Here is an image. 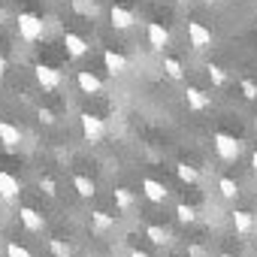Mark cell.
I'll use <instances>...</instances> for the list:
<instances>
[{
    "label": "cell",
    "instance_id": "cell-1",
    "mask_svg": "<svg viewBox=\"0 0 257 257\" xmlns=\"http://www.w3.org/2000/svg\"><path fill=\"white\" fill-rule=\"evenodd\" d=\"M212 146H215L218 158H221V161H227V164L239 161V155H242V140H236L233 134H224V131L212 134Z\"/></svg>",
    "mask_w": 257,
    "mask_h": 257
},
{
    "label": "cell",
    "instance_id": "cell-2",
    "mask_svg": "<svg viewBox=\"0 0 257 257\" xmlns=\"http://www.w3.org/2000/svg\"><path fill=\"white\" fill-rule=\"evenodd\" d=\"M19 37L25 40V43H37V40H43V34H46V25H43V19L40 16H34V13H19Z\"/></svg>",
    "mask_w": 257,
    "mask_h": 257
},
{
    "label": "cell",
    "instance_id": "cell-3",
    "mask_svg": "<svg viewBox=\"0 0 257 257\" xmlns=\"http://www.w3.org/2000/svg\"><path fill=\"white\" fill-rule=\"evenodd\" d=\"M79 127H82V137L88 143H103V137H106V121L100 115H94V112H82Z\"/></svg>",
    "mask_w": 257,
    "mask_h": 257
},
{
    "label": "cell",
    "instance_id": "cell-4",
    "mask_svg": "<svg viewBox=\"0 0 257 257\" xmlns=\"http://www.w3.org/2000/svg\"><path fill=\"white\" fill-rule=\"evenodd\" d=\"M34 76H37V82H40L43 91H58V88L64 85L61 70H55V67H49V64H37V67H34Z\"/></svg>",
    "mask_w": 257,
    "mask_h": 257
},
{
    "label": "cell",
    "instance_id": "cell-5",
    "mask_svg": "<svg viewBox=\"0 0 257 257\" xmlns=\"http://www.w3.org/2000/svg\"><path fill=\"white\" fill-rule=\"evenodd\" d=\"M22 197V182L7 173V170H0V200H7V203H19Z\"/></svg>",
    "mask_w": 257,
    "mask_h": 257
},
{
    "label": "cell",
    "instance_id": "cell-6",
    "mask_svg": "<svg viewBox=\"0 0 257 257\" xmlns=\"http://www.w3.org/2000/svg\"><path fill=\"white\" fill-rule=\"evenodd\" d=\"M109 19H112V28L115 31H131L140 22V16L134 10H127V7H112L109 10Z\"/></svg>",
    "mask_w": 257,
    "mask_h": 257
},
{
    "label": "cell",
    "instance_id": "cell-7",
    "mask_svg": "<svg viewBox=\"0 0 257 257\" xmlns=\"http://www.w3.org/2000/svg\"><path fill=\"white\" fill-rule=\"evenodd\" d=\"M188 40H191L194 49H209L215 37H212V31L203 22H188Z\"/></svg>",
    "mask_w": 257,
    "mask_h": 257
},
{
    "label": "cell",
    "instance_id": "cell-8",
    "mask_svg": "<svg viewBox=\"0 0 257 257\" xmlns=\"http://www.w3.org/2000/svg\"><path fill=\"white\" fill-rule=\"evenodd\" d=\"M19 221H22L25 230H31V233H43V230H46V218H43L34 206H19Z\"/></svg>",
    "mask_w": 257,
    "mask_h": 257
},
{
    "label": "cell",
    "instance_id": "cell-9",
    "mask_svg": "<svg viewBox=\"0 0 257 257\" xmlns=\"http://www.w3.org/2000/svg\"><path fill=\"white\" fill-rule=\"evenodd\" d=\"M146 37H149V46H152L155 52H167V49H170V31H167L164 25L152 22L149 31H146Z\"/></svg>",
    "mask_w": 257,
    "mask_h": 257
},
{
    "label": "cell",
    "instance_id": "cell-10",
    "mask_svg": "<svg viewBox=\"0 0 257 257\" xmlns=\"http://www.w3.org/2000/svg\"><path fill=\"white\" fill-rule=\"evenodd\" d=\"M64 49H67V55H70V58H85V55H88V49H91V43H88L85 37H79V34L67 31V34H64Z\"/></svg>",
    "mask_w": 257,
    "mask_h": 257
},
{
    "label": "cell",
    "instance_id": "cell-11",
    "mask_svg": "<svg viewBox=\"0 0 257 257\" xmlns=\"http://www.w3.org/2000/svg\"><path fill=\"white\" fill-rule=\"evenodd\" d=\"M103 64H106L109 76H124L127 70H131V64H127V58H124L121 52H112V49H106V52H103Z\"/></svg>",
    "mask_w": 257,
    "mask_h": 257
},
{
    "label": "cell",
    "instance_id": "cell-12",
    "mask_svg": "<svg viewBox=\"0 0 257 257\" xmlns=\"http://www.w3.org/2000/svg\"><path fill=\"white\" fill-rule=\"evenodd\" d=\"M185 103H188V109H194V112H206L209 106H212V97L203 91V88H188L185 91Z\"/></svg>",
    "mask_w": 257,
    "mask_h": 257
},
{
    "label": "cell",
    "instance_id": "cell-13",
    "mask_svg": "<svg viewBox=\"0 0 257 257\" xmlns=\"http://www.w3.org/2000/svg\"><path fill=\"white\" fill-rule=\"evenodd\" d=\"M0 143H4V149H10V152L22 146V131L13 121H0Z\"/></svg>",
    "mask_w": 257,
    "mask_h": 257
},
{
    "label": "cell",
    "instance_id": "cell-14",
    "mask_svg": "<svg viewBox=\"0 0 257 257\" xmlns=\"http://www.w3.org/2000/svg\"><path fill=\"white\" fill-rule=\"evenodd\" d=\"M76 85H79L82 94H91V97L103 91V82H100L94 73H88V70H79V73H76Z\"/></svg>",
    "mask_w": 257,
    "mask_h": 257
},
{
    "label": "cell",
    "instance_id": "cell-15",
    "mask_svg": "<svg viewBox=\"0 0 257 257\" xmlns=\"http://www.w3.org/2000/svg\"><path fill=\"white\" fill-rule=\"evenodd\" d=\"M143 194H146L152 203H164V200L170 197V188H167L164 182H158V179H143Z\"/></svg>",
    "mask_w": 257,
    "mask_h": 257
},
{
    "label": "cell",
    "instance_id": "cell-16",
    "mask_svg": "<svg viewBox=\"0 0 257 257\" xmlns=\"http://www.w3.org/2000/svg\"><path fill=\"white\" fill-rule=\"evenodd\" d=\"M230 218H233V227H236V233H239V236H251V233H254V227H257V224H254V215H251V212H245V209H236Z\"/></svg>",
    "mask_w": 257,
    "mask_h": 257
},
{
    "label": "cell",
    "instance_id": "cell-17",
    "mask_svg": "<svg viewBox=\"0 0 257 257\" xmlns=\"http://www.w3.org/2000/svg\"><path fill=\"white\" fill-rule=\"evenodd\" d=\"M91 227H94V233H112L115 230V215H109V212H103V209H97V212H91Z\"/></svg>",
    "mask_w": 257,
    "mask_h": 257
},
{
    "label": "cell",
    "instance_id": "cell-18",
    "mask_svg": "<svg viewBox=\"0 0 257 257\" xmlns=\"http://www.w3.org/2000/svg\"><path fill=\"white\" fill-rule=\"evenodd\" d=\"M73 191H76L82 200H91V197L97 194V185H94V179H88V176H73Z\"/></svg>",
    "mask_w": 257,
    "mask_h": 257
},
{
    "label": "cell",
    "instance_id": "cell-19",
    "mask_svg": "<svg viewBox=\"0 0 257 257\" xmlns=\"http://www.w3.org/2000/svg\"><path fill=\"white\" fill-rule=\"evenodd\" d=\"M70 7L79 16H85V19H97L100 16V4H97V0H70Z\"/></svg>",
    "mask_w": 257,
    "mask_h": 257
},
{
    "label": "cell",
    "instance_id": "cell-20",
    "mask_svg": "<svg viewBox=\"0 0 257 257\" xmlns=\"http://www.w3.org/2000/svg\"><path fill=\"white\" fill-rule=\"evenodd\" d=\"M146 236H149L155 245H170V242H173V233H170L167 227H161V224H149V227H146Z\"/></svg>",
    "mask_w": 257,
    "mask_h": 257
},
{
    "label": "cell",
    "instance_id": "cell-21",
    "mask_svg": "<svg viewBox=\"0 0 257 257\" xmlns=\"http://www.w3.org/2000/svg\"><path fill=\"white\" fill-rule=\"evenodd\" d=\"M176 176H179L185 185H197V182H200V170H197L194 164H185V161L176 164Z\"/></svg>",
    "mask_w": 257,
    "mask_h": 257
},
{
    "label": "cell",
    "instance_id": "cell-22",
    "mask_svg": "<svg viewBox=\"0 0 257 257\" xmlns=\"http://www.w3.org/2000/svg\"><path fill=\"white\" fill-rule=\"evenodd\" d=\"M112 197H115V206H118L121 212H131V209H134V203H137V197L127 191V188H115V194H112Z\"/></svg>",
    "mask_w": 257,
    "mask_h": 257
},
{
    "label": "cell",
    "instance_id": "cell-23",
    "mask_svg": "<svg viewBox=\"0 0 257 257\" xmlns=\"http://www.w3.org/2000/svg\"><path fill=\"white\" fill-rule=\"evenodd\" d=\"M218 191H221V197H224V200H236V197H239V185H236L233 179H227V176H224V179H218Z\"/></svg>",
    "mask_w": 257,
    "mask_h": 257
},
{
    "label": "cell",
    "instance_id": "cell-24",
    "mask_svg": "<svg viewBox=\"0 0 257 257\" xmlns=\"http://www.w3.org/2000/svg\"><path fill=\"white\" fill-rule=\"evenodd\" d=\"M164 73L179 82V79L185 76V67H182V61H176V58H164Z\"/></svg>",
    "mask_w": 257,
    "mask_h": 257
},
{
    "label": "cell",
    "instance_id": "cell-25",
    "mask_svg": "<svg viewBox=\"0 0 257 257\" xmlns=\"http://www.w3.org/2000/svg\"><path fill=\"white\" fill-rule=\"evenodd\" d=\"M176 218H179L182 224H194V221H197V209L188 206V203H179V206H176Z\"/></svg>",
    "mask_w": 257,
    "mask_h": 257
},
{
    "label": "cell",
    "instance_id": "cell-26",
    "mask_svg": "<svg viewBox=\"0 0 257 257\" xmlns=\"http://www.w3.org/2000/svg\"><path fill=\"white\" fill-rule=\"evenodd\" d=\"M49 251H52L55 257H73V248H70V242H64V239H49Z\"/></svg>",
    "mask_w": 257,
    "mask_h": 257
},
{
    "label": "cell",
    "instance_id": "cell-27",
    "mask_svg": "<svg viewBox=\"0 0 257 257\" xmlns=\"http://www.w3.org/2000/svg\"><path fill=\"white\" fill-rule=\"evenodd\" d=\"M206 73H209V79H212V85H227V73H224V67H218V64H209L206 67Z\"/></svg>",
    "mask_w": 257,
    "mask_h": 257
},
{
    "label": "cell",
    "instance_id": "cell-28",
    "mask_svg": "<svg viewBox=\"0 0 257 257\" xmlns=\"http://www.w3.org/2000/svg\"><path fill=\"white\" fill-rule=\"evenodd\" d=\"M40 191L55 200V197H58V182H55L52 176H40Z\"/></svg>",
    "mask_w": 257,
    "mask_h": 257
},
{
    "label": "cell",
    "instance_id": "cell-29",
    "mask_svg": "<svg viewBox=\"0 0 257 257\" xmlns=\"http://www.w3.org/2000/svg\"><path fill=\"white\" fill-rule=\"evenodd\" d=\"M7 257H34V254L19 242H7Z\"/></svg>",
    "mask_w": 257,
    "mask_h": 257
},
{
    "label": "cell",
    "instance_id": "cell-30",
    "mask_svg": "<svg viewBox=\"0 0 257 257\" xmlns=\"http://www.w3.org/2000/svg\"><path fill=\"white\" fill-rule=\"evenodd\" d=\"M242 97H245V100H257V85H254L251 79L242 82Z\"/></svg>",
    "mask_w": 257,
    "mask_h": 257
},
{
    "label": "cell",
    "instance_id": "cell-31",
    "mask_svg": "<svg viewBox=\"0 0 257 257\" xmlns=\"http://www.w3.org/2000/svg\"><path fill=\"white\" fill-rule=\"evenodd\" d=\"M37 118H40L46 127H52V124H55V112H52V109H43V106H40V109H37Z\"/></svg>",
    "mask_w": 257,
    "mask_h": 257
},
{
    "label": "cell",
    "instance_id": "cell-32",
    "mask_svg": "<svg viewBox=\"0 0 257 257\" xmlns=\"http://www.w3.org/2000/svg\"><path fill=\"white\" fill-rule=\"evenodd\" d=\"M188 257H209V251H206L203 245L194 242V245H188Z\"/></svg>",
    "mask_w": 257,
    "mask_h": 257
},
{
    "label": "cell",
    "instance_id": "cell-33",
    "mask_svg": "<svg viewBox=\"0 0 257 257\" xmlns=\"http://www.w3.org/2000/svg\"><path fill=\"white\" fill-rule=\"evenodd\" d=\"M7 76V61H4V55H0V79Z\"/></svg>",
    "mask_w": 257,
    "mask_h": 257
},
{
    "label": "cell",
    "instance_id": "cell-34",
    "mask_svg": "<svg viewBox=\"0 0 257 257\" xmlns=\"http://www.w3.org/2000/svg\"><path fill=\"white\" fill-rule=\"evenodd\" d=\"M251 170H254V176H257V152H251Z\"/></svg>",
    "mask_w": 257,
    "mask_h": 257
},
{
    "label": "cell",
    "instance_id": "cell-35",
    "mask_svg": "<svg viewBox=\"0 0 257 257\" xmlns=\"http://www.w3.org/2000/svg\"><path fill=\"white\" fill-rule=\"evenodd\" d=\"M131 257H149V254H146V251H140V248H134V251H131Z\"/></svg>",
    "mask_w": 257,
    "mask_h": 257
},
{
    "label": "cell",
    "instance_id": "cell-36",
    "mask_svg": "<svg viewBox=\"0 0 257 257\" xmlns=\"http://www.w3.org/2000/svg\"><path fill=\"white\" fill-rule=\"evenodd\" d=\"M4 22H7V13H4V10H0V25H4Z\"/></svg>",
    "mask_w": 257,
    "mask_h": 257
},
{
    "label": "cell",
    "instance_id": "cell-37",
    "mask_svg": "<svg viewBox=\"0 0 257 257\" xmlns=\"http://www.w3.org/2000/svg\"><path fill=\"white\" fill-rule=\"evenodd\" d=\"M203 4H209V7H212V4H218V0H203Z\"/></svg>",
    "mask_w": 257,
    "mask_h": 257
},
{
    "label": "cell",
    "instance_id": "cell-38",
    "mask_svg": "<svg viewBox=\"0 0 257 257\" xmlns=\"http://www.w3.org/2000/svg\"><path fill=\"white\" fill-rule=\"evenodd\" d=\"M221 257H233V254H221Z\"/></svg>",
    "mask_w": 257,
    "mask_h": 257
},
{
    "label": "cell",
    "instance_id": "cell-39",
    "mask_svg": "<svg viewBox=\"0 0 257 257\" xmlns=\"http://www.w3.org/2000/svg\"><path fill=\"white\" fill-rule=\"evenodd\" d=\"M251 4H257V0H251Z\"/></svg>",
    "mask_w": 257,
    "mask_h": 257
}]
</instances>
